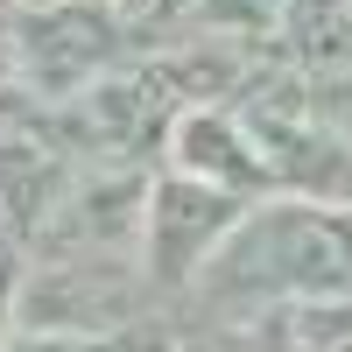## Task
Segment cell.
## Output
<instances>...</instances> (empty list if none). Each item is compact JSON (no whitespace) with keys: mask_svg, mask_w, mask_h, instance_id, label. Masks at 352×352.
Listing matches in <instances>:
<instances>
[{"mask_svg":"<svg viewBox=\"0 0 352 352\" xmlns=\"http://www.w3.org/2000/svg\"><path fill=\"white\" fill-rule=\"evenodd\" d=\"M261 197H232L212 184H190V176H148V197H141V275L148 289H197V275L212 268V254L226 247V232L240 226V212Z\"/></svg>","mask_w":352,"mask_h":352,"instance_id":"obj_2","label":"cell"},{"mask_svg":"<svg viewBox=\"0 0 352 352\" xmlns=\"http://www.w3.org/2000/svg\"><path fill=\"white\" fill-rule=\"evenodd\" d=\"M197 14L212 21V36H232V43H261L282 28V0H197Z\"/></svg>","mask_w":352,"mask_h":352,"instance_id":"obj_5","label":"cell"},{"mask_svg":"<svg viewBox=\"0 0 352 352\" xmlns=\"http://www.w3.org/2000/svg\"><path fill=\"white\" fill-rule=\"evenodd\" d=\"M14 296H21V254L0 247V352H8V331H14Z\"/></svg>","mask_w":352,"mask_h":352,"instance_id":"obj_6","label":"cell"},{"mask_svg":"<svg viewBox=\"0 0 352 352\" xmlns=\"http://www.w3.org/2000/svg\"><path fill=\"white\" fill-rule=\"evenodd\" d=\"M162 155L176 176H190V184H212V190H232V197H268L275 190V169H268V148H261V134L247 113L232 106H176V120L162 134Z\"/></svg>","mask_w":352,"mask_h":352,"instance_id":"obj_3","label":"cell"},{"mask_svg":"<svg viewBox=\"0 0 352 352\" xmlns=\"http://www.w3.org/2000/svg\"><path fill=\"white\" fill-rule=\"evenodd\" d=\"M275 43L303 78H331L352 64V0H282Z\"/></svg>","mask_w":352,"mask_h":352,"instance_id":"obj_4","label":"cell"},{"mask_svg":"<svg viewBox=\"0 0 352 352\" xmlns=\"http://www.w3.org/2000/svg\"><path fill=\"white\" fill-rule=\"evenodd\" d=\"M0 232H8V226H0Z\"/></svg>","mask_w":352,"mask_h":352,"instance_id":"obj_7","label":"cell"},{"mask_svg":"<svg viewBox=\"0 0 352 352\" xmlns=\"http://www.w3.org/2000/svg\"><path fill=\"white\" fill-rule=\"evenodd\" d=\"M197 296L219 310L261 303H338L352 296V197H282L247 204L226 232Z\"/></svg>","mask_w":352,"mask_h":352,"instance_id":"obj_1","label":"cell"}]
</instances>
